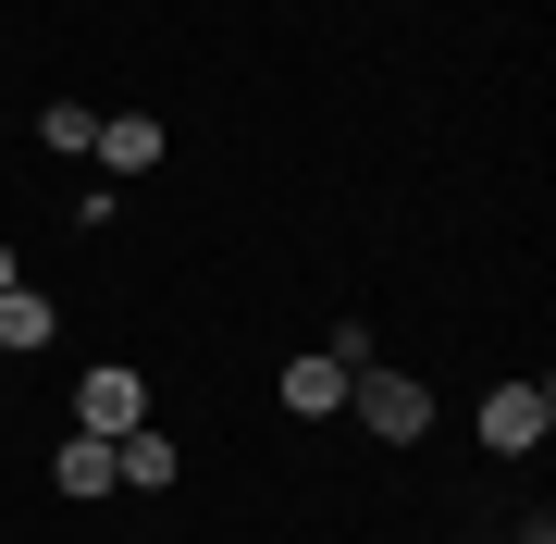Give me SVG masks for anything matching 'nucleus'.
I'll list each match as a JSON object with an SVG mask.
<instances>
[{
    "label": "nucleus",
    "mask_w": 556,
    "mask_h": 544,
    "mask_svg": "<svg viewBox=\"0 0 556 544\" xmlns=\"http://www.w3.org/2000/svg\"><path fill=\"white\" fill-rule=\"evenodd\" d=\"M544 433H556V383L544 371H507L495 396H482V445H495V458H532Z\"/></svg>",
    "instance_id": "f257e3e1"
},
{
    "label": "nucleus",
    "mask_w": 556,
    "mask_h": 544,
    "mask_svg": "<svg viewBox=\"0 0 556 544\" xmlns=\"http://www.w3.org/2000/svg\"><path fill=\"white\" fill-rule=\"evenodd\" d=\"M346 408L383 445H420V433H433V383H408V371H346Z\"/></svg>",
    "instance_id": "f03ea898"
},
{
    "label": "nucleus",
    "mask_w": 556,
    "mask_h": 544,
    "mask_svg": "<svg viewBox=\"0 0 556 544\" xmlns=\"http://www.w3.org/2000/svg\"><path fill=\"white\" fill-rule=\"evenodd\" d=\"M137 421H149V383H137V371H87V383H75V433L124 445Z\"/></svg>",
    "instance_id": "7ed1b4c3"
},
{
    "label": "nucleus",
    "mask_w": 556,
    "mask_h": 544,
    "mask_svg": "<svg viewBox=\"0 0 556 544\" xmlns=\"http://www.w3.org/2000/svg\"><path fill=\"white\" fill-rule=\"evenodd\" d=\"M174 470H186V458H174V433H149V421H137V433L112 445V483H137V495H161Z\"/></svg>",
    "instance_id": "20e7f679"
},
{
    "label": "nucleus",
    "mask_w": 556,
    "mask_h": 544,
    "mask_svg": "<svg viewBox=\"0 0 556 544\" xmlns=\"http://www.w3.org/2000/svg\"><path fill=\"white\" fill-rule=\"evenodd\" d=\"M25 346H50V298L38 284H0V359H25Z\"/></svg>",
    "instance_id": "39448f33"
},
{
    "label": "nucleus",
    "mask_w": 556,
    "mask_h": 544,
    "mask_svg": "<svg viewBox=\"0 0 556 544\" xmlns=\"http://www.w3.org/2000/svg\"><path fill=\"white\" fill-rule=\"evenodd\" d=\"M50 483H62V495H112V445H100V433H62Z\"/></svg>",
    "instance_id": "423d86ee"
},
{
    "label": "nucleus",
    "mask_w": 556,
    "mask_h": 544,
    "mask_svg": "<svg viewBox=\"0 0 556 544\" xmlns=\"http://www.w3.org/2000/svg\"><path fill=\"white\" fill-rule=\"evenodd\" d=\"M334 396H346V371L321 359V346H309V359H285V408H298V421H321Z\"/></svg>",
    "instance_id": "0eeeda50"
},
{
    "label": "nucleus",
    "mask_w": 556,
    "mask_h": 544,
    "mask_svg": "<svg viewBox=\"0 0 556 544\" xmlns=\"http://www.w3.org/2000/svg\"><path fill=\"white\" fill-rule=\"evenodd\" d=\"M100 162H112V174H149V162H161V124H149V112H112V124H100Z\"/></svg>",
    "instance_id": "6e6552de"
},
{
    "label": "nucleus",
    "mask_w": 556,
    "mask_h": 544,
    "mask_svg": "<svg viewBox=\"0 0 556 544\" xmlns=\"http://www.w3.org/2000/svg\"><path fill=\"white\" fill-rule=\"evenodd\" d=\"M38 137H50V149H100V112H87V100H50Z\"/></svg>",
    "instance_id": "1a4fd4ad"
},
{
    "label": "nucleus",
    "mask_w": 556,
    "mask_h": 544,
    "mask_svg": "<svg viewBox=\"0 0 556 544\" xmlns=\"http://www.w3.org/2000/svg\"><path fill=\"white\" fill-rule=\"evenodd\" d=\"M0 284H25V261H13V248H0Z\"/></svg>",
    "instance_id": "9d476101"
}]
</instances>
